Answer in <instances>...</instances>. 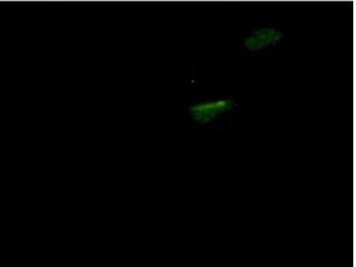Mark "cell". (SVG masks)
Instances as JSON below:
<instances>
[{"mask_svg":"<svg viewBox=\"0 0 356 267\" xmlns=\"http://www.w3.org/2000/svg\"><path fill=\"white\" fill-rule=\"evenodd\" d=\"M234 102L231 100H219L197 104L191 108L190 111L193 119L200 123L209 122L219 114L224 113L233 106Z\"/></svg>","mask_w":356,"mask_h":267,"instance_id":"cell-1","label":"cell"},{"mask_svg":"<svg viewBox=\"0 0 356 267\" xmlns=\"http://www.w3.org/2000/svg\"><path fill=\"white\" fill-rule=\"evenodd\" d=\"M284 34L275 29L265 28L255 31L247 38L244 44L248 49L256 51L261 50L265 47L273 46L281 40Z\"/></svg>","mask_w":356,"mask_h":267,"instance_id":"cell-2","label":"cell"}]
</instances>
